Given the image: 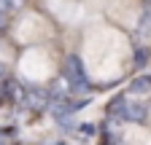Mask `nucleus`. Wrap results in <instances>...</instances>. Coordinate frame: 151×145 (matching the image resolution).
I'll use <instances>...</instances> for the list:
<instances>
[{
	"mask_svg": "<svg viewBox=\"0 0 151 145\" xmlns=\"http://www.w3.org/2000/svg\"><path fill=\"white\" fill-rule=\"evenodd\" d=\"M62 81H65V86L70 89L73 94L89 92V78H86V70H84V65H81V57H78V54H68V57H65Z\"/></svg>",
	"mask_w": 151,
	"mask_h": 145,
	"instance_id": "1",
	"label": "nucleus"
},
{
	"mask_svg": "<svg viewBox=\"0 0 151 145\" xmlns=\"http://www.w3.org/2000/svg\"><path fill=\"white\" fill-rule=\"evenodd\" d=\"M146 116H148V110H146L143 102H127L124 113H122V121H129V124H146Z\"/></svg>",
	"mask_w": 151,
	"mask_h": 145,
	"instance_id": "2",
	"label": "nucleus"
},
{
	"mask_svg": "<svg viewBox=\"0 0 151 145\" xmlns=\"http://www.w3.org/2000/svg\"><path fill=\"white\" fill-rule=\"evenodd\" d=\"M127 97L124 94H116L111 102H108V107H105V116H108V121H122V113H124V107H127Z\"/></svg>",
	"mask_w": 151,
	"mask_h": 145,
	"instance_id": "3",
	"label": "nucleus"
},
{
	"mask_svg": "<svg viewBox=\"0 0 151 145\" xmlns=\"http://www.w3.org/2000/svg\"><path fill=\"white\" fill-rule=\"evenodd\" d=\"M129 94H132V97H143V94H151V75L135 78V81L129 83Z\"/></svg>",
	"mask_w": 151,
	"mask_h": 145,
	"instance_id": "4",
	"label": "nucleus"
},
{
	"mask_svg": "<svg viewBox=\"0 0 151 145\" xmlns=\"http://www.w3.org/2000/svg\"><path fill=\"white\" fill-rule=\"evenodd\" d=\"M148 57H151L148 48H138V51H135V67H143V65L148 62Z\"/></svg>",
	"mask_w": 151,
	"mask_h": 145,
	"instance_id": "5",
	"label": "nucleus"
},
{
	"mask_svg": "<svg viewBox=\"0 0 151 145\" xmlns=\"http://www.w3.org/2000/svg\"><path fill=\"white\" fill-rule=\"evenodd\" d=\"M78 129H81V134H86V137H92L94 132H97V129H94V124H81Z\"/></svg>",
	"mask_w": 151,
	"mask_h": 145,
	"instance_id": "6",
	"label": "nucleus"
},
{
	"mask_svg": "<svg viewBox=\"0 0 151 145\" xmlns=\"http://www.w3.org/2000/svg\"><path fill=\"white\" fill-rule=\"evenodd\" d=\"M6 27V14H0V30Z\"/></svg>",
	"mask_w": 151,
	"mask_h": 145,
	"instance_id": "7",
	"label": "nucleus"
},
{
	"mask_svg": "<svg viewBox=\"0 0 151 145\" xmlns=\"http://www.w3.org/2000/svg\"><path fill=\"white\" fill-rule=\"evenodd\" d=\"M3 78H6V67L0 65V81H3Z\"/></svg>",
	"mask_w": 151,
	"mask_h": 145,
	"instance_id": "8",
	"label": "nucleus"
},
{
	"mask_svg": "<svg viewBox=\"0 0 151 145\" xmlns=\"http://www.w3.org/2000/svg\"><path fill=\"white\" fill-rule=\"evenodd\" d=\"M3 134H6V132H0V145H8V140H3Z\"/></svg>",
	"mask_w": 151,
	"mask_h": 145,
	"instance_id": "9",
	"label": "nucleus"
},
{
	"mask_svg": "<svg viewBox=\"0 0 151 145\" xmlns=\"http://www.w3.org/2000/svg\"><path fill=\"white\" fill-rule=\"evenodd\" d=\"M54 145H65V142H54Z\"/></svg>",
	"mask_w": 151,
	"mask_h": 145,
	"instance_id": "10",
	"label": "nucleus"
}]
</instances>
